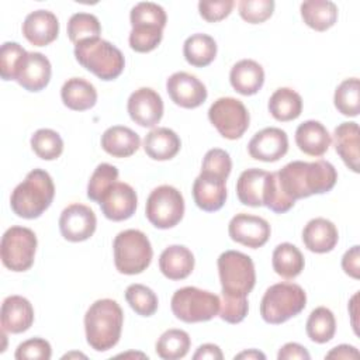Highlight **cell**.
<instances>
[{"label":"cell","mask_w":360,"mask_h":360,"mask_svg":"<svg viewBox=\"0 0 360 360\" xmlns=\"http://www.w3.org/2000/svg\"><path fill=\"white\" fill-rule=\"evenodd\" d=\"M141 146L139 135L128 127L114 125L101 135V148L114 158H128Z\"/></svg>","instance_id":"obj_28"},{"label":"cell","mask_w":360,"mask_h":360,"mask_svg":"<svg viewBox=\"0 0 360 360\" xmlns=\"http://www.w3.org/2000/svg\"><path fill=\"white\" fill-rule=\"evenodd\" d=\"M249 311L248 297H228L222 295L219 316L222 321L228 323H239L242 322Z\"/></svg>","instance_id":"obj_49"},{"label":"cell","mask_w":360,"mask_h":360,"mask_svg":"<svg viewBox=\"0 0 360 360\" xmlns=\"http://www.w3.org/2000/svg\"><path fill=\"white\" fill-rule=\"evenodd\" d=\"M25 39L35 46H45L53 42L59 34V21L52 11L35 10L22 22Z\"/></svg>","instance_id":"obj_19"},{"label":"cell","mask_w":360,"mask_h":360,"mask_svg":"<svg viewBox=\"0 0 360 360\" xmlns=\"http://www.w3.org/2000/svg\"><path fill=\"white\" fill-rule=\"evenodd\" d=\"M101 25L98 18L90 13H75L68 21V37L70 42H79L100 38Z\"/></svg>","instance_id":"obj_38"},{"label":"cell","mask_w":360,"mask_h":360,"mask_svg":"<svg viewBox=\"0 0 360 360\" xmlns=\"http://www.w3.org/2000/svg\"><path fill=\"white\" fill-rule=\"evenodd\" d=\"M131 25L135 27H159L165 28L167 15L162 6L152 1H141L135 4L129 14Z\"/></svg>","instance_id":"obj_40"},{"label":"cell","mask_w":360,"mask_h":360,"mask_svg":"<svg viewBox=\"0 0 360 360\" xmlns=\"http://www.w3.org/2000/svg\"><path fill=\"white\" fill-rule=\"evenodd\" d=\"M267 107L274 120L287 122L301 115L302 98L295 90L290 87H280L270 96Z\"/></svg>","instance_id":"obj_32"},{"label":"cell","mask_w":360,"mask_h":360,"mask_svg":"<svg viewBox=\"0 0 360 360\" xmlns=\"http://www.w3.org/2000/svg\"><path fill=\"white\" fill-rule=\"evenodd\" d=\"M360 353L354 346L339 345L326 353L325 359H359Z\"/></svg>","instance_id":"obj_54"},{"label":"cell","mask_w":360,"mask_h":360,"mask_svg":"<svg viewBox=\"0 0 360 360\" xmlns=\"http://www.w3.org/2000/svg\"><path fill=\"white\" fill-rule=\"evenodd\" d=\"M163 38V30L158 27H135L129 32V46L135 52L153 51Z\"/></svg>","instance_id":"obj_46"},{"label":"cell","mask_w":360,"mask_h":360,"mask_svg":"<svg viewBox=\"0 0 360 360\" xmlns=\"http://www.w3.org/2000/svg\"><path fill=\"white\" fill-rule=\"evenodd\" d=\"M37 245V236L30 228H8L0 243L3 264L11 271H27L34 264Z\"/></svg>","instance_id":"obj_10"},{"label":"cell","mask_w":360,"mask_h":360,"mask_svg":"<svg viewBox=\"0 0 360 360\" xmlns=\"http://www.w3.org/2000/svg\"><path fill=\"white\" fill-rule=\"evenodd\" d=\"M231 170H232V160L226 150L214 148L205 153L201 165V173L226 180Z\"/></svg>","instance_id":"obj_45"},{"label":"cell","mask_w":360,"mask_h":360,"mask_svg":"<svg viewBox=\"0 0 360 360\" xmlns=\"http://www.w3.org/2000/svg\"><path fill=\"white\" fill-rule=\"evenodd\" d=\"M31 148L38 158L44 160H53L62 155L63 141L56 131L41 128L31 136Z\"/></svg>","instance_id":"obj_39"},{"label":"cell","mask_w":360,"mask_h":360,"mask_svg":"<svg viewBox=\"0 0 360 360\" xmlns=\"http://www.w3.org/2000/svg\"><path fill=\"white\" fill-rule=\"evenodd\" d=\"M218 274L222 295L248 297L256 284L253 260L250 256L238 250H225L219 255Z\"/></svg>","instance_id":"obj_7"},{"label":"cell","mask_w":360,"mask_h":360,"mask_svg":"<svg viewBox=\"0 0 360 360\" xmlns=\"http://www.w3.org/2000/svg\"><path fill=\"white\" fill-rule=\"evenodd\" d=\"M307 305L304 288L295 283L270 285L260 302V315L264 322L278 325L297 316Z\"/></svg>","instance_id":"obj_5"},{"label":"cell","mask_w":360,"mask_h":360,"mask_svg":"<svg viewBox=\"0 0 360 360\" xmlns=\"http://www.w3.org/2000/svg\"><path fill=\"white\" fill-rule=\"evenodd\" d=\"M100 208L105 218L111 221H125L135 214L138 197L135 190L122 181H115L101 197Z\"/></svg>","instance_id":"obj_15"},{"label":"cell","mask_w":360,"mask_h":360,"mask_svg":"<svg viewBox=\"0 0 360 360\" xmlns=\"http://www.w3.org/2000/svg\"><path fill=\"white\" fill-rule=\"evenodd\" d=\"M180 148L179 135L166 127L153 128L143 138V150L153 160H169L179 153Z\"/></svg>","instance_id":"obj_27"},{"label":"cell","mask_w":360,"mask_h":360,"mask_svg":"<svg viewBox=\"0 0 360 360\" xmlns=\"http://www.w3.org/2000/svg\"><path fill=\"white\" fill-rule=\"evenodd\" d=\"M305 330L308 338L315 343L329 342L336 332V319L333 312L326 307L315 308L308 316Z\"/></svg>","instance_id":"obj_35"},{"label":"cell","mask_w":360,"mask_h":360,"mask_svg":"<svg viewBox=\"0 0 360 360\" xmlns=\"http://www.w3.org/2000/svg\"><path fill=\"white\" fill-rule=\"evenodd\" d=\"M304 22L315 31H326L338 21V7L329 0H308L301 4Z\"/></svg>","instance_id":"obj_31"},{"label":"cell","mask_w":360,"mask_h":360,"mask_svg":"<svg viewBox=\"0 0 360 360\" xmlns=\"http://www.w3.org/2000/svg\"><path fill=\"white\" fill-rule=\"evenodd\" d=\"M208 120L226 139L240 138L249 128L250 115L245 104L233 97L215 100L208 110Z\"/></svg>","instance_id":"obj_11"},{"label":"cell","mask_w":360,"mask_h":360,"mask_svg":"<svg viewBox=\"0 0 360 360\" xmlns=\"http://www.w3.org/2000/svg\"><path fill=\"white\" fill-rule=\"evenodd\" d=\"M270 232V225L264 218L245 212L236 214L228 225L231 239L252 249L262 248L269 240Z\"/></svg>","instance_id":"obj_13"},{"label":"cell","mask_w":360,"mask_h":360,"mask_svg":"<svg viewBox=\"0 0 360 360\" xmlns=\"http://www.w3.org/2000/svg\"><path fill=\"white\" fill-rule=\"evenodd\" d=\"M1 330L8 333H22L34 322V308L31 302L21 295H10L1 304L0 311Z\"/></svg>","instance_id":"obj_20"},{"label":"cell","mask_w":360,"mask_h":360,"mask_svg":"<svg viewBox=\"0 0 360 360\" xmlns=\"http://www.w3.org/2000/svg\"><path fill=\"white\" fill-rule=\"evenodd\" d=\"M333 103L336 110L346 117H356L360 112V82L357 77L345 79L335 90Z\"/></svg>","instance_id":"obj_37"},{"label":"cell","mask_w":360,"mask_h":360,"mask_svg":"<svg viewBox=\"0 0 360 360\" xmlns=\"http://www.w3.org/2000/svg\"><path fill=\"white\" fill-rule=\"evenodd\" d=\"M288 150V136L285 131L269 127L253 135L248 143L249 155L262 162H277Z\"/></svg>","instance_id":"obj_17"},{"label":"cell","mask_w":360,"mask_h":360,"mask_svg":"<svg viewBox=\"0 0 360 360\" xmlns=\"http://www.w3.org/2000/svg\"><path fill=\"white\" fill-rule=\"evenodd\" d=\"M183 55L191 66H208L217 56V42L207 34H193L184 41Z\"/></svg>","instance_id":"obj_34"},{"label":"cell","mask_w":360,"mask_h":360,"mask_svg":"<svg viewBox=\"0 0 360 360\" xmlns=\"http://www.w3.org/2000/svg\"><path fill=\"white\" fill-rule=\"evenodd\" d=\"M127 110L135 124L153 128L163 117V100L153 89L141 87L129 96Z\"/></svg>","instance_id":"obj_14"},{"label":"cell","mask_w":360,"mask_h":360,"mask_svg":"<svg viewBox=\"0 0 360 360\" xmlns=\"http://www.w3.org/2000/svg\"><path fill=\"white\" fill-rule=\"evenodd\" d=\"M191 346L190 336L181 329H169L160 335L156 342V353L165 360L183 359Z\"/></svg>","instance_id":"obj_36"},{"label":"cell","mask_w":360,"mask_h":360,"mask_svg":"<svg viewBox=\"0 0 360 360\" xmlns=\"http://www.w3.org/2000/svg\"><path fill=\"white\" fill-rule=\"evenodd\" d=\"M53 197L55 186L49 173L42 169H34L13 190L10 205L15 215L34 219L49 208Z\"/></svg>","instance_id":"obj_3"},{"label":"cell","mask_w":360,"mask_h":360,"mask_svg":"<svg viewBox=\"0 0 360 360\" xmlns=\"http://www.w3.org/2000/svg\"><path fill=\"white\" fill-rule=\"evenodd\" d=\"M125 300L141 316H152L158 309V297L152 288L143 284H131L125 290Z\"/></svg>","instance_id":"obj_41"},{"label":"cell","mask_w":360,"mask_h":360,"mask_svg":"<svg viewBox=\"0 0 360 360\" xmlns=\"http://www.w3.org/2000/svg\"><path fill=\"white\" fill-rule=\"evenodd\" d=\"M333 143L336 153L342 158L345 165L354 173H359V125L354 121L342 122L335 128Z\"/></svg>","instance_id":"obj_25"},{"label":"cell","mask_w":360,"mask_h":360,"mask_svg":"<svg viewBox=\"0 0 360 360\" xmlns=\"http://www.w3.org/2000/svg\"><path fill=\"white\" fill-rule=\"evenodd\" d=\"M226 180L200 173L193 183V198L195 205L207 212L218 211L226 200Z\"/></svg>","instance_id":"obj_21"},{"label":"cell","mask_w":360,"mask_h":360,"mask_svg":"<svg viewBox=\"0 0 360 360\" xmlns=\"http://www.w3.org/2000/svg\"><path fill=\"white\" fill-rule=\"evenodd\" d=\"M51 75L49 59L41 52H28L20 65L15 82L28 91H41L48 86Z\"/></svg>","instance_id":"obj_18"},{"label":"cell","mask_w":360,"mask_h":360,"mask_svg":"<svg viewBox=\"0 0 360 360\" xmlns=\"http://www.w3.org/2000/svg\"><path fill=\"white\" fill-rule=\"evenodd\" d=\"M266 170L262 169H248L240 173L236 181V194L243 205L262 207L264 197V184L267 177Z\"/></svg>","instance_id":"obj_30"},{"label":"cell","mask_w":360,"mask_h":360,"mask_svg":"<svg viewBox=\"0 0 360 360\" xmlns=\"http://www.w3.org/2000/svg\"><path fill=\"white\" fill-rule=\"evenodd\" d=\"M166 90L172 101L183 108H197L207 100L202 82L187 72L173 73L166 82Z\"/></svg>","instance_id":"obj_16"},{"label":"cell","mask_w":360,"mask_h":360,"mask_svg":"<svg viewBox=\"0 0 360 360\" xmlns=\"http://www.w3.org/2000/svg\"><path fill=\"white\" fill-rule=\"evenodd\" d=\"M170 307L177 319L195 323L212 319L219 312L221 300L214 292L197 287H183L173 294Z\"/></svg>","instance_id":"obj_8"},{"label":"cell","mask_w":360,"mask_h":360,"mask_svg":"<svg viewBox=\"0 0 360 360\" xmlns=\"http://www.w3.org/2000/svg\"><path fill=\"white\" fill-rule=\"evenodd\" d=\"M295 143L309 156H322L330 146V135L323 124L315 120L304 121L295 131Z\"/></svg>","instance_id":"obj_24"},{"label":"cell","mask_w":360,"mask_h":360,"mask_svg":"<svg viewBox=\"0 0 360 360\" xmlns=\"http://www.w3.org/2000/svg\"><path fill=\"white\" fill-rule=\"evenodd\" d=\"M235 3L232 0L221 1H200L198 11L200 15L208 22H217L228 17L233 8Z\"/></svg>","instance_id":"obj_50"},{"label":"cell","mask_w":360,"mask_h":360,"mask_svg":"<svg viewBox=\"0 0 360 360\" xmlns=\"http://www.w3.org/2000/svg\"><path fill=\"white\" fill-rule=\"evenodd\" d=\"M229 82L236 93L253 96L263 87L264 70L256 60L242 59L232 66Z\"/></svg>","instance_id":"obj_23"},{"label":"cell","mask_w":360,"mask_h":360,"mask_svg":"<svg viewBox=\"0 0 360 360\" xmlns=\"http://www.w3.org/2000/svg\"><path fill=\"white\" fill-rule=\"evenodd\" d=\"M76 60L101 80L117 79L125 66L122 52L111 42L93 38L75 45Z\"/></svg>","instance_id":"obj_4"},{"label":"cell","mask_w":360,"mask_h":360,"mask_svg":"<svg viewBox=\"0 0 360 360\" xmlns=\"http://www.w3.org/2000/svg\"><path fill=\"white\" fill-rule=\"evenodd\" d=\"M342 269L347 276H350L356 280L360 277V248H359V245H354L343 255Z\"/></svg>","instance_id":"obj_51"},{"label":"cell","mask_w":360,"mask_h":360,"mask_svg":"<svg viewBox=\"0 0 360 360\" xmlns=\"http://www.w3.org/2000/svg\"><path fill=\"white\" fill-rule=\"evenodd\" d=\"M280 186L287 197L297 201L312 194L330 191L338 180L336 169L326 160H294L277 172Z\"/></svg>","instance_id":"obj_1"},{"label":"cell","mask_w":360,"mask_h":360,"mask_svg":"<svg viewBox=\"0 0 360 360\" xmlns=\"http://www.w3.org/2000/svg\"><path fill=\"white\" fill-rule=\"evenodd\" d=\"M51 356V345L42 338H31L24 340L18 345L14 354L17 360H49Z\"/></svg>","instance_id":"obj_48"},{"label":"cell","mask_w":360,"mask_h":360,"mask_svg":"<svg viewBox=\"0 0 360 360\" xmlns=\"http://www.w3.org/2000/svg\"><path fill=\"white\" fill-rule=\"evenodd\" d=\"M159 269L169 280H183L188 277L194 269V256L191 250L183 245L167 246L160 253Z\"/></svg>","instance_id":"obj_26"},{"label":"cell","mask_w":360,"mask_h":360,"mask_svg":"<svg viewBox=\"0 0 360 360\" xmlns=\"http://www.w3.org/2000/svg\"><path fill=\"white\" fill-rule=\"evenodd\" d=\"M273 270L283 278H295L304 270V256L301 250L288 242L280 243L273 250Z\"/></svg>","instance_id":"obj_33"},{"label":"cell","mask_w":360,"mask_h":360,"mask_svg":"<svg viewBox=\"0 0 360 360\" xmlns=\"http://www.w3.org/2000/svg\"><path fill=\"white\" fill-rule=\"evenodd\" d=\"M339 239L335 224L326 218L311 219L302 231V242L309 252L328 253L335 249Z\"/></svg>","instance_id":"obj_22"},{"label":"cell","mask_w":360,"mask_h":360,"mask_svg":"<svg viewBox=\"0 0 360 360\" xmlns=\"http://www.w3.org/2000/svg\"><path fill=\"white\" fill-rule=\"evenodd\" d=\"M233 359H235V360H236V359H248V360H257V359H262V360H264L266 356H264L262 352L256 350V349H250V350L240 352V353L236 354Z\"/></svg>","instance_id":"obj_55"},{"label":"cell","mask_w":360,"mask_h":360,"mask_svg":"<svg viewBox=\"0 0 360 360\" xmlns=\"http://www.w3.org/2000/svg\"><path fill=\"white\" fill-rule=\"evenodd\" d=\"M124 323V312L120 304L111 298L94 301L84 315V330L89 346L97 352L112 349L120 338Z\"/></svg>","instance_id":"obj_2"},{"label":"cell","mask_w":360,"mask_h":360,"mask_svg":"<svg viewBox=\"0 0 360 360\" xmlns=\"http://www.w3.org/2000/svg\"><path fill=\"white\" fill-rule=\"evenodd\" d=\"M97 226L94 211L79 202L68 205L59 217V231L69 242H83L93 236Z\"/></svg>","instance_id":"obj_12"},{"label":"cell","mask_w":360,"mask_h":360,"mask_svg":"<svg viewBox=\"0 0 360 360\" xmlns=\"http://www.w3.org/2000/svg\"><path fill=\"white\" fill-rule=\"evenodd\" d=\"M28 52L17 42H4L0 49V75L3 80H15L22 59Z\"/></svg>","instance_id":"obj_44"},{"label":"cell","mask_w":360,"mask_h":360,"mask_svg":"<svg viewBox=\"0 0 360 360\" xmlns=\"http://www.w3.org/2000/svg\"><path fill=\"white\" fill-rule=\"evenodd\" d=\"M115 269L128 276L139 274L152 262L153 249L148 236L138 229L120 232L112 242Z\"/></svg>","instance_id":"obj_6"},{"label":"cell","mask_w":360,"mask_h":360,"mask_svg":"<svg viewBox=\"0 0 360 360\" xmlns=\"http://www.w3.org/2000/svg\"><path fill=\"white\" fill-rule=\"evenodd\" d=\"M193 359L194 360H204V359H208V360H222L224 354H222L221 349L217 345L205 343V345H201L197 349V352L193 354Z\"/></svg>","instance_id":"obj_53"},{"label":"cell","mask_w":360,"mask_h":360,"mask_svg":"<svg viewBox=\"0 0 360 360\" xmlns=\"http://www.w3.org/2000/svg\"><path fill=\"white\" fill-rule=\"evenodd\" d=\"M118 180V169L110 163H100L87 184V197L91 201L100 202L105 191Z\"/></svg>","instance_id":"obj_42"},{"label":"cell","mask_w":360,"mask_h":360,"mask_svg":"<svg viewBox=\"0 0 360 360\" xmlns=\"http://www.w3.org/2000/svg\"><path fill=\"white\" fill-rule=\"evenodd\" d=\"M60 97L68 108L73 111H86L96 105L97 90L90 82L82 77H72L63 83Z\"/></svg>","instance_id":"obj_29"},{"label":"cell","mask_w":360,"mask_h":360,"mask_svg":"<svg viewBox=\"0 0 360 360\" xmlns=\"http://www.w3.org/2000/svg\"><path fill=\"white\" fill-rule=\"evenodd\" d=\"M145 214L153 226L159 229L173 228L184 215V198L173 186H159L150 191L146 200Z\"/></svg>","instance_id":"obj_9"},{"label":"cell","mask_w":360,"mask_h":360,"mask_svg":"<svg viewBox=\"0 0 360 360\" xmlns=\"http://www.w3.org/2000/svg\"><path fill=\"white\" fill-rule=\"evenodd\" d=\"M295 201L285 195L283 191L277 172L267 173L266 184H264V197H263V205H266L269 210L277 214H284L288 210L294 207Z\"/></svg>","instance_id":"obj_43"},{"label":"cell","mask_w":360,"mask_h":360,"mask_svg":"<svg viewBox=\"0 0 360 360\" xmlns=\"http://www.w3.org/2000/svg\"><path fill=\"white\" fill-rule=\"evenodd\" d=\"M240 17L249 24H260L269 20L274 11L273 0H242L238 4Z\"/></svg>","instance_id":"obj_47"},{"label":"cell","mask_w":360,"mask_h":360,"mask_svg":"<svg viewBox=\"0 0 360 360\" xmlns=\"http://www.w3.org/2000/svg\"><path fill=\"white\" fill-rule=\"evenodd\" d=\"M277 359L278 360H294V359H300V360H309L311 356L308 353V350L301 346L300 343H294V342H290V343H285L280 350H278V354H277Z\"/></svg>","instance_id":"obj_52"}]
</instances>
